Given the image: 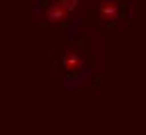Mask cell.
I'll return each instance as SVG.
<instances>
[{
  "label": "cell",
  "instance_id": "6da1fadb",
  "mask_svg": "<svg viewBox=\"0 0 146 135\" xmlns=\"http://www.w3.org/2000/svg\"><path fill=\"white\" fill-rule=\"evenodd\" d=\"M67 13H69V11L65 9V6H63L61 2H56V4H52L50 9H48V13H46V17H48L50 21H54V23H56V21H63V19L67 17Z\"/></svg>",
  "mask_w": 146,
  "mask_h": 135
},
{
  "label": "cell",
  "instance_id": "3957f363",
  "mask_svg": "<svg viewBox=\"0 0 146 135\" xmlns=\"http://www.w3.org/2000/svg\"><path fill=\"white\" fill-rule=\"evenodd\" d=\"M75 2H77V0H75Z\"/></svg>",
  "mask_w": 146,
  "mask_h": 135
},
{
  "label": "cell",
  "instance_id": "7a4b0ae2",
  "mask_svg": "<svg viewBox=\"0 0 146 135\" xmlns=\"http://www.w3.org/2000/svg\"><path fill=\"white\" fill-rule=\"evenodd\" d=\"M100 15L107 19V17H117V6L115 2H104L102 9H100Z\"/></svg>",
  "mask_w": 146,
  "mask_h": 135
}]
</instances>
